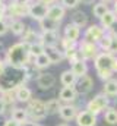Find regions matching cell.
<instances>
[{"label":"cell","mask_w":117,"mask_h":126,"mask_svg":"<svg viewBox=\"0 0 117 126\" xmlns=\"http://www.w3.org/2000/svg\"><path fill=\"white\" fill-rule=\"evenodd\" d=\"M29 47H31V44L27 41H19V43L10 46L4 54L6 64L16 69V70H24L29 64H32L34 57L31 56Z\"/></svg>","instance_id":"6da1fadb"},{"label":"cell","mask_w":117,"mask_h":126,"mask_svg":"<svg viewBox=\"0 0 117 126\" xmlns=\"http://www.w3.org/2000/svg\"><path fill=\"white\" fill-rule=\"evenodd\" d=\"M116 56L107 53V51H101L95 59H94V66L97 70V75L101 81H108L113 78L114 72H113V62H114Z\"/></svg>","instance_id":"7a4b0ae2"},{"label":"cell","mask_w":117,"mask_h":126,"mask_svg":"<svg viewBox=\"0 0 117 126\" xmlns=\"http://www.w3.org/2000/svg\"><path fill=\"white\" fill-rule=\"evenodd\" d=\"M25 109L28 111L29 120L32 122H41L48 116L45 109V101H41L40 98H32L31 101H28Z\"/></svg>","instance_id":"3957f363"},{"label":"cell","mask_w":117,"mask_h":126,"mask_svg":"<svg viewBox=\"0 0 117 126\" xmlns=\"http://www.w3.org/2000/svg\"><path fill=\"white\" fill-rule=\"evenodd\" d=\"M108 107H110V98L104 94V93H100V94H97L94 98H91L88 101L85 109H87L88 111L94 113L95 116H98V114L104 113Z\"/></svg>","instance_id":"277c9868"},{"label":"cell","mask_w":117,"mask_h":126,"mask_svg":"<svg viewBox=\"0 0 117 126\" xmlns=\"http://www.w3.org/2000/svg\"><path fill=\"white\" fill-rule=\"evenodd\" d=\"M78 50H79V54H81V59H84L85 62H89V60H94L100 53V47L97 43H92V41H88V40H81L78 43Z\"/></svg>","instance_id":"5b68a950"},{"label":"cell","mask_w":117,"mask_h":126,"mask_svg":"<svg viewBox=\"0 0 117 126\" xmlns=\"http://www.w3.org/2000/svg\"><path fill=\"white\" fill-rule=\"evenodd\" d=\"M29 4H21L16 1H9L6 3V18L9 19H22L28 16Z\"/></svg>","instance_id":"8992f818"},{"label":"cell","mask_w":117,"mask_h":126,"mask_svg":"<svg viewBox=\"0 0 117 126\" xmlns=\"http://www.w3.org/2000/svg\"><path fill=\"white\" fill-rule=\"evenodd\" d=\"M47 10H48V6L47 4H43L37 0H32L29 3V10H28V16L31 19L40 22L43 21L44 18H47Z\"/></svg>","instance_id":"52a82bcc"},{"label":"cell","mask_w":117,"mask_h":126,"mask_svg":"<svg viewBox=\"0 0 117 126\" xmlns=\"http://www.w3.org/2000/svg\"><path fill=\"white\" fill-rule=\"evenodd\" d=\"M105 30L101 27V25H98V24H92V25H89L85 32H84V40H88V41H92V43H100V40L105 35Z\"/></svg>","instance_id":"ba28073f"},{"label":"cell","mask_w":117,"mask_h":126,"mask_svg":"<svg viewBox=\"0 0 117 126\" xmlns=\"http://www.w3.org/2000/svg\"><path fill=\"white\" fill-rule=\"evenodd\" d=\"M56 76L53 75V73H50V72H41V73H38V76H37V79H35V82H37V87L40 88V90H44V91H47V90H51L54 85H56Z\"/></svg>","instance_id":"9c48e42d"},{"label":"cell","mask_w":117,"mask_h":126,"mask_svg":"<svg viewBox=\"0 0 117 126\" xmlns=\"http://www.w3.org/2000/svg\"><path fill=\"white\" fill-rule=\"evenodd\" d=\"M76 125L78 126H97V116L91 111H88L87 109L85 110H79L78 114H76V119H75Z\"/></svg>","instance_id":"30bf717a"},{"label":"cell","mask_w":117,"mask_h":126,"mask_svg":"<svg viewBox=\"0 0 117 126\" xmlns=\"http://www.w3.org/2000/svg\"><path fill=\"white\" fill-rule=\"evenodd\" d=\"M75 88L78 91L79 95H87L92 91L94 88V79L89 76V75H85L82 78H78L76 84H75Z\"/></svg>","instance_id":"8fae6325"},{"label":"cell","mask_w":117,"mask_h":126,"mask_svg":"<svg viewBox=\"0 0 117 126\" xmlns=\"http://www.w3.org/2000/svg\"><path fill=\"white\" fill-rule=\"evenodd\" d=\"M78 111H79V109H78L75 104H61V107H60V110H58L57 114L60 116L61 120H64V122H72V120L76 119Z\"/></svg>","instance_id":"7c38bea8"},{"label":"cell","mask_w":117,"mask_h":126,"mask_svg":"<svg viewBox=\"0 0 117 126\" xmlns=\"http://www.w3.org/2000/svg\"><path fill=\"white\" fill-rule=\"evenodd\" d=\"M78 91L75 87H63L58 91V100L63 104H73L78 100Z\"/></svg>","instance_id":"4fadbf2b"},{"label":"cell","mask_w":117,"mask_h":126,"mask_svg":"<svg viewBox=\"0 0 117 126\" xmlns=\"http://www.w3.org/2000/svg\"><path fill=\"white\" fill-rule=\"evenodd\" d=\"M60 34L58 31H41L40 37H38V41L43 43L45 47L48 46H57L60 44Z\"/></svg>","instance_id":"5bb4252c"},{"label":"cell","mask_w":117,"mask_h":126,"mask_svg":"<svg viewBox=\"0 0 117 126\" xmlns=\"http://www.w3.org/2000/svg\"><path fill=\"white\" fill-rule=\"evenodd\" d=\"M66 16V9L60 4V3H54L51 6H48V10H47V18L54 21V22H61Z\"/></svg>","instance_id":"9a60e30c"},{"label":"cell","mask_w":117,"mask_h":126,"mask_svg":"<svg viewBox=\"0 0 117 126\" xmlns=\"http://www.w3.org/2000/svg\"><path fill=\"white\" fill-rule=\"evenodd\" d=\"M44 53L50 59L51 64H60L63 60H66L64 59V53H63L61 48H58V46H48V47H45Z\"/></svg>","instance_id":"2e32d148"},{"label":"cell","mask_w":117,"mask_h":126,"mask_svg":"<svg viewBox=\"0 0 117 126\" xmlns=\"http://www.w3.org/2000/svg\"><path fill=\"white\" fill-rule=\"evenodd\" d=\"M15 97H16V101L19 103H28L32 100V90L29 88L27 84H19L16 88H15Z\"/></svg>","instance_id":"e0dca14e"},{"label":"cell","mask_w":117,"mask_h":126,"mask_svg":"<svg viewBox=\"0 0 117 126\" xmlns=\"http://www.w3.org/2000/svg\"><path fill=\"white\" fill-rule=\"evenodd\" d=\"M63 37L78 43L79 38H81V28L76 27V25H73L72 22H69V24L64 27V30H63Z\"/></svg>","instance_id":"ac0fdd59"},{"label":"cell","mask_w":117,"mask_h":126,"mask_svg":"<svg viewBox=\"0 0 117 126\" xmlns=\"http://www.w3.org/2000/svg\"><path fill=\"white\" fill-rule=\"evenodd\" d=\"M70 70L76 75V78H82L88 75V62H85L84 59H79L70 64Z\"/></svg>","instance_id":"d6986e66"},{"label":"cell","mask_w":117,"mask_h":126,"mask_svg":"<svg viewBox=\"0 0 117 126\" xmlns=\"http://www.w3.org/2000/svg\"><path fill=\"white\" fill-rule=\"evenodd\" d=\"M27 30V25L24 24L22 19H10L9 21V31L16 37H21Z\"/></svg>","instance_id":"ffe728a7"},{"label":"cell","mask_w":117,"mask_h":126,"mask_svg":"<svg viewBox=\"0 0 117 126\" xmlns=\"http://www.w3.org/2000/svg\"><path fill=\"white\" fill-rule=\"evenodd\" d=\"M76 81H78V78H76V75H75L70 69L63 70V72L60 73V84H61L63 87H75Z\"/></svg>","instance_id":"44dd1931"},{"label":"cell","mask_w":117,"mask_h":126,"mask_svg":"<svg viewBox=\"0 0 117 126\" xmlns=\"http://www.w3.org/2000/svg\"><path fill=\"white\" fill-rule=\"evenodd\" d=\"M102 93L108 98H117V79L116 78H111V79L104 82Z\"/></svg>","instance_id":"7402d4cb"},{"label":"cell","mask_w":117,"mask_h":126,"mask_svg":"<svg viewBox=\"0 0 117 126\" xmlns=\"http://www.w3.org/2000/svg\"><path fill=\"white\" fill-rule=\"evenodd\" d=\"M10 117L12 119H15V120H18L19 123H27L29 120V116H28V111H27V109H24V107H13L12 109V113H10Z\"/></svg>","instance_id":"603a6c76"},{"label":"cell","mask_w":117,"mask_h":126,"mask_svg":"<svg viewBox=\"0 0 117 126\" xmlns=\"http://www.w3.org/2000/svg\"><path fill=\"white\" fill-rule=\"evenodd\" d=\"M72 24L79 27V28H85L88 25V16L85 12L82 10H75L72 13Z\"/></svg>","instance_id":"cb8c5ba5"},{"label":"cell","mask_w":117,"mask_h":126,"mask_svg":"<svg viewBox=\"0 0 117 126\" xmlns=\"http://www.w3.org/2000/svg\"><path fill=\"white\" fill-rule=\"evenodd\" d=\"M117 21V15H116V12L114 10H108L101 19H100V25L105 30V31H108L110 28H111V25L114 24Z\"/></svg>","instance_id":"d4e9b609"},{"label":"cell","mask_w":117,"mask_h":126,"mask_svg":"<svg viewBox=\"0 0 117 126\" xmlns=\"http://www.w3.org/2000/svg\"><path fill=\"white\" fill-rule=\"evenodd\" d=\"M50 64H51V63H50V59L47 57L45 53H43V54H40V56H37V57L32 59V66H34L35 69H40V70L47 69Z\"/></svg>","instance_id":"484cf974"},{"label":"cell","mask_w":117,"mask_h":126,"mask_svg":"<svg viewBox=\"0 0 117 126\" xmlns=\"http://www.w3.org/2000/svg\"><path fill=\"white\" fill-rule=\"evenodd\" d=\"M108 4L104 3V1H97L94 6H92V15L97 18V19H101L107 12H108Z\"/></svg>","instance_id":"4316f807"},{"label":"cell","mask_w":117,"mask_h":126,"mask_svg":"<svg viewBox=\"0 0 117 126\" xmlns=\"http://www.w3.org/2000/svg\"><path fill=\"white\" fill-rule=\"evenodd\" d=\"M61 101L58 98H50L48 101H45V109H47V114H57L60 107H61Z\"/></svg>","instance_id":"83f0119b"},{"label":"cell","mask_w":117,"mask_h":126,"mask_svg":"<svg viewBox=\"0 0 117 126\" xmlns=\"http://www.w3.org/2000/svg\"><path fill=\"white\" fill-rule=\"evenodd\" d=\"M38 24H40L41 31H58V25H60L58 22H54V21H51L48 18H44Z\"/></svg>","instance_id":"f1b7e54d"},{"label":"cell","mask_w":117,"mask_h":126,"mask_svg":"<svg viewBox=\"0 0 117 126\" xmlns=\"http://www.w3.org/2000/svg\"><path fill=\"white\" fill-rule=\"evenodd\" d=\"M63 53H64V59L70 63V64H72L73 62H76V60H79V59H81V54H79V50H78V47H73V48L64 50Z\"/></svg>","instance_id":"f546056e"},{"label":"cell","mask_w":117,"mask_h":126,"mask_svg":"<svg viewBox=\"0 0 117 126\" xmlns=\"http://www.w3.org/2000/svg\"><path fill=\"white\" fill-rule=\"evenodd\" d=\"M104 120L108 125H117V110L114 107H108L104 111Z\"/></svg>","instance_id":"4dcf8cb0"},{"label":"cell","mask_w":117,"mask_h":126,"mask_svg":"<svg viewBox=\"0 0 117 126\" xmlns=\"http://www.w3.org/2000/svg\"><path fill=\"white\" fill-rule=\"evenodd\" d=\"M38 37H40V35L34 31L32 28H28V27H27L25 32L22 34V41H27V43H29V44H32V43L38 41Z\"/></svg>","instance_id":"1f68e13d"},{"label":"cell","mask_w":117,"mask_h":126,"mask_svg":"<svg viewBox=\"0 0 117 126\" xmlns=\"http://www.w3.org/2000/svg\"><path fill=\"white\" fill-rule=\"evenodd\" d=\"M29 51H31V56L32 57H37V56H40V54H43L45 51V46L43 43H40V41H35V43L31 44Z\"/></svg>","instance_id":"d6a6232c"},{"label":"cell","mask_w":117,"mask_h":126,"mask_svg":"<svg viewBox=\"0 0 117 126\" xmlns=\"http://www.w3.org/2000/svg\"><path fill=\"white\" fill-rule=\"evenodd\" d=\"M110 44H111V34H110V32H105V35L100 40L98 47H100V50H101V51H108Z\"/></svg>","instance_id":"836d02e7"},{"label":"cell","mask_w":117,"mask_h":126,"mask_svg":"<svg viewBox=\"0 0 117 126\" xmlns=\"http://www.w3.org/2000/svg\"><path fill=\"white\" fill-rule=\"evenodd\" d=\"M78 43H79V41H78ZM78 43H76V41H72V40H69V38L61 37V38H60V48L64 51V50H69V48L78 47Z\"/></svg>","instance_id":"e575fe53"},{"label":"cell","mask_w":117,"mask_h":126,"mask_svg":"<svg viewBox=\"0 0 117 126\" xmlns=\"http://www.w3.org/2000/svg\"><path fill=\"white\" fill-rule=\"evenodd\" d=\"M60 4L66 10H70V9H76L79 6V0H60Z\"/></svg>","instance_id":"d590c367"},{"label":"cell","mask_w":117,"mask_h":126,"mask_svg":"<svg viewBox=\"0 0 117 126\" xmlns=\"http://www.w3.org/2000/svg\"><path fill=\"white\" fill-rule=\"evenodd\" d=\"M107 53L117 56V37H114V35H111V44H110V48H108Z\"/></svg>","instance_id":"8d00e7d4"},{"label":"cell","mask_w":117,"mask_h":126,"mask_svg":"<svg viewBox=\"0 0 117 126\" xmlns=\"http://www.w3.org/2000/svg\"><path fill=\"white\" fill-rule=\"evenodd\" d=\"M7 32H9V22H6V19H4L0 22V37L6 35Z\"/></svg>","instance_id":"74e56055"},{"label":"cell","mask_w":117,"mask_h":126,"mask_svg":"<svg viewBox=\"0 0 117 126\" xmlns=\"http://www.w3.org/2000/svg\"><path fill=\"white\" fill-rule=\"evenodd\" d=\"M3 126H22V123H19L18 120H15V119H12V117H9V119L4 120Z\"/></svg>","instance_id":"f35d334b"},{"label":"cell","mask_w":117,"mask_h":126,"mask_svg":"<svg viewBox=\"0 0 117 126\" xmlns=\"http://www.w3.org/2000/svg\"><path fill=\"white\" fill-rule=\"evenodd\" d=\"M6 107H7V106H6L4 100H3V98H1V95H0V116L6 113Z\"/></svg>","instance_id":"ab89813d"},{"label":"cell","mask_w":117,"mask_h":126,"mask_svg":"<svg viewBox=\"0 0 117 126\" xmlns=\"http://www.w3.org/2000/svg\"><path fill=\"white\" fill-rule=\"evenodd\" d=\"M6 66H7V64H6L4 60H0V78L4 75V72H6Z\"/></svg>","instance_id":"60d3db41"},{"label":"cell","mask_w":117,"mask_h":126,"mask_svg":"<svg viewBox=\"0 0 117 126\" xmlns=\"http://www.w3.org/2000/svg\"><path fill=\"white\" fill-rule=\"evenodd\" d=\"M107 32H110L111 35H114V37H117V21L114 22V24H113V25H111V28H110V30H108Z\"/></svg>","instance_id":"b9f144b4"},{"label":"cell","mask_w":117,"mask_h":126,"mask_svg":"<svg viewBox=\"0 0 117 126\" xmlns=\"http://www.w3.org/2000/svg\"><path fill=\"white\" fill-rule=\"evenodd\" d=\"M37 1H40V3H43V4H47V6H51V4H54V3H58V0H37Z\"/></svg>","instance_id":"7bdbcfd3"},{"label":"cell","mask_w":117,"mask_h":126,"mask_svg":"<svg viewBox=\"0 0 117 126\" xmlns=\"http://www.w3.org/2000/svg\"><path fill=\"white\" fill-rule=\"evenodd\" d=\"M97 1L95 0H79V4H84V6H91V4H95Z\"/></svg>","instance_id":"ee69618b"},{"label":"cell","mask_w":117,"mask_h":126,"mask_svg":"<svg viewBox=\"0 0 117 126\" xmlns=\"http://www.w3.org/2000/svg\"><path fill=\"white\" fill-rule=\"evenodd\" d=\"M22 126H43L41 123H38V122H32V120H28L27 123H24Z\"/></svg>","instance_id":"f6af8a7d"},{"label":"cell","mask_w":117,"mask_h":126,"mask_svg":"<svg viewBox=\"0 0 117 126\" xmlns=\"http://www.w3.org/2000/svg\"><path fill=\"white\" fill-rule=\"evenodd\" d=\"M0 12H6V3H4V0H0Z\"/></svg>","instance_id":"bcb514c9"},{"label":"cell","mask_w":117,"mask_h":126,"mask_svg":"<svg viewBox=\"0 0 117 126\" xmlns=\"http://www.w3.org/2000/svg\"><path fill=\"white\" fill-rule=\"evenodd\" d=\"M12 1H16V3H21V4H29L32 0H12Z\"/></svg>","instance_id":"7dc6e473"},{"label":"cell","mask_w":117,"mask_h":126,"mask_svg":"<svg viewBox=\"0 0 117 126\" xmlns=\"http://www.w3.org/2000/svg\"><path fill=\"white\" fill-rule=\"evenodd\" d=\"M113 72L117 73V56H116V59H114V62H113Z\"/></svg>","instance_id":"c3c4849f"},{"label":"cell","mask_w":117,"mask_h":126,"mask_svg":"<svg viewBox=\"0 0 117 126\" xmlns=\"http://www.w3.org/2000/svg\"><path fill=\"white\" fill-rule=\"evenodd\" d=\"M6 19V12H0V22Z\"/></svg>","instance_id":"681fc988"},{"label":"cell","mask_w":117,"mask_h":126,"mask_svg":"<svg viewBox=\"0 0 117 126\" xmlns=\"http://www.w3.org/2000/svg\"><path fill=\"white\" fill-rule=\"evenodd\" d=\"M100 1H104V3H107V4H108V3H114L116 0H100Z\"/></svg>","instance_id":"f907efd6"},{"label":"cell","mask_w":117,"mask_h":126,"mask_svg":"<svg viewBox=\"0 0 117 126\" xmlns=\"http://www.w3.org/2000/svg\"><path fill=\"white\" fill-rule=\"evenodd\" d=\"M113 4H114V9H113V10L116 12V15H117V0H116V1H114V3H113Z\"/></svg>","instance_id":"816d5d0a"},{"label":"cell","mask_w":117,"mask_h":126,"mask_svg":"<svg viewBox=\"0 0 117 126\" xmlns=\"http://www.w3.org/2000/svg\"><path fill=\"white\" fill-rule=\"evenodd\" d=\"M57 126H70V125H67V123H60V125H57Z\"/></svg>","instance_id":"f5cc1de1"},{"label":"cell","mask_w":117,"mask_h":126,"mask_svg":"<svg viewBox=\"0 0 117 126\" xmlns=\"http://www.w3.org/2000/svg\"><path fill=\"white\" fill-rule=\"evenodd\" d=\"M0 93H1V90H0Z\"/></svg>","instance_id":"db71d44e"}]
</instances>
